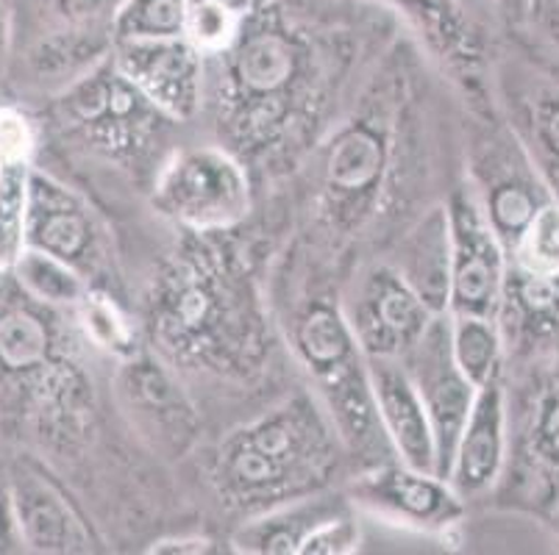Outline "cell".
<instances>
[{"mask_svg":"<svg viewBox=\"0 0 559 555\" xmlns=\"http://www.w3.org/2000/svg\"><path fill=\"white\" fill-rule=\"evenodd\" d=\"M399 3L420 14L424 25L431 31V37L443 39L445 48H454L465 37L462 34V17L451 0H399Z\"/></svg>","mask_w":559,"mask_h":555,"instance_id":"cell-32","label":"cell"},{"mask_svg":"<svg viewBox=\"0 0 559 555\" xmlns=\"http://www.w3.org/2000/svg\"><path fill=\"white\" fill-rule=\"evenodd\" d=\"M557 3H559V0H557Z\"/></svg>","mask_w":559,"mask_h":555,"instance_id":"cell-39","label":"cell"},{"mask_svg":"<svg viewBox=\"0 0 559 555\" xmlns=\"http://www.w3.org/2000/svg\"><path fill=\"white\" fill-rule=\"evenodd\" d=\"M451 319V353L476 389L501 378L504 361V334L496 317L476 314H449Z\"/></svg>","mask_w":559,"mask_h":555,"instance_id":"cell-21","label":"cell"},{"mask_svg":"<svg viewBox=\"0 0 559 555\" xmlns=\"http://www.w3.org/2000/svg\"><path fill=\"white\" fill-rule=\"evenodd\" d=\"M384 165H388L384 136L368 122H357L337 134L329 147L326 192L334 203L354 206L379 186Z\"/></svg>","mask_w":559,"mask_h":555,"instance_id":"cell-18","label":"cell"},{"mask_svg":"<svg viewBox=\"0 0 559 555\" xmlns=\"http://www.w3.org/2000/svg\"><path fill=\"white\" fill-rule=\"evenodd\" d=\"M17 526H14L12 503H9V488H0V550H12L17 544Z\"/></svg>","mask_w":559,"mask_h":555,"instance_id":"cell-35","label":"cell"},{"mask_svg":"<svg viewBox=\"0 0 559 555\" xmlns=\"http://www.w3.org/2000/svg\"><path fill=\"white\" fill-rule=\"evenodd\" d=\"M25 248L70 264L84 278L104 264V233L93 208L64 183L34 167L25 203Z\"/></svg>","mask_w":559,"mask_h":555,"instance_id":"cell-5","label":"cell"},{"mask_svg":"<svg viewBox=\"0 0 559 555\" xmlns=\"http://www.w3.org/2000/svg\"><path fill=\"white\" fill-rule=\"evenodd\" d=\"M34 150V129L12 106H0V165L28 161Z\"/></svg>","mask_w":559,"mask_h":555,"instance_id":"cell-33","label":"cell"},{"mask_svg":"<svg viewBox=\"0 0 559 555\" xmlns=\"http://www.w3.org/2000/svg\"><path fill=\"white\" fill-rule=\"evenodd\" d=\"M50 305L23 289H0V384L14 389H56L68 381Z\"/></svg>","mask_w":559,"mask_h":555,"instance_id":"cell-8","label":"cell"},{"mask_svg":"<svg viewBox=\"0 0 559 555\" xmlns=\"http://www.w3.org/2000/svg\"><path fill=\"white\" fill-rule=\"evenodd\" d=\"M28 161L0 165V273H9L25 251V203H28Z\"/></svg>","mask_w":559,"mask_h":555,"instance_id":"cell-26","label":"cell"},{"mask_svg":"<svg viewBox=\"0 0 559 555\" xmlns=\"http://www.w3.org/2000/svg\"><path fill=\"white\" fill-rule=\"evenodd\" d=\"M111 61L159 114L190 120L201 106L203 53L187 37L117 39Z\"/></svg>","mask_w":559,"mask_h":555,"instance_id":"cell-6","label":"cell"},{"mask_svg":"<svg viewBox=\"0 0 559 555\" xmlns=\"http://www.w3.org/2000/svg\"><path fill=\"white\" fill-rule=\"evenodd\" d=\"M528 456L559 478V381L540 395L528 422Z\"/></svg>","mask_w":559,"mask_h":555,"instance_id":"cell-29","label":"cell"},{"mask_svg":"<svg viewBox=\"0 0 559 555\" xmlns=\"http://www.w3.org/2000/svg\"><path fill=\"white\" fill-rule=\"evenodd\" d=\"M81 323L86 325V334L93 336L100 348L117 350V353H129L131 350V330L117 314L109 298L104 294L86 292V298L79 303Z\"/></svg>","mask_w":559,"mask_h":555,"instance_id":"cell-30","label":"cell"},{"mask_svg":"<svg viewBox=\"0 0 559 555\" xmlns=\"http://www.w3.org/2000/svg\"><path fill=\"white\" fill-rule=\"evenodd\" d=\"M350 508L343 497H296L251 519L231 536L237 553L301 555L304 542L334 514Z\"/></svg>","mask_w":559,"mask_h":555,"instance_id":"cell-16","label":"cell"},{"mask_svg":"<svg viewBox=\"0 0 559 555\" xmlns=\"http://www.w3.org/2000/svg\"><path fill=\"white\" fill-rule=\"evenodd\" d=\"M282 0H251V7L253 12H264V9H271V7H278Z\"/></svg>","mask_w":559,"mask_h":555,"instance_id":"cell-37","label":"cell"},{"mask_svg":"<svg viewBox=\"0 0 559 555\" xmlns=\"http://www.w3.org/2000/svg\"><path fill=\"white\" fill-rule=\"evenodd\" d=\"M507 461V397L501 381L476 389L474 409L467 414L451 458L449 483L462 500L485 495L498 481Z\"/></svg>","mask_w":559,"mask_h":555,"instance_id":"cell-13","label":"cell"},{"mask_svg":"<svg viewBox=\"0 0 559 555\" xmlns=\"http://www.w3.org/2000/svg\"><path fill=\"white\" fill-rule=\"evenodd\" d=\"M337 439L323 411L296 397L223 442L215 483L237 506L271 508L296 500L337 467Z\"/></svg>","mask_w":559,"mask_h":555,"instance_id":"cell-1","label":"cell"},{"mask_svg":"<svg viewBox=\"0 0 559 555\" xmlns=\"http://www.w3.org/2000/svg\"><path fill=\"white\" fill-rule=\"evenodd\" d=\"M296 348L312 375L362 355L345 312L332 303H314L301 314L296 323Z\"/></svg>","mask_w":559,"mask_h":555,"instance_id":"cell-20","label":"cell"},{"mask_svg":"<svg viewBox=\"0 0 559 555\" xmlns=\"http://www.w3.org/2000/svg\"><path fill=\"white\" fill-rule=\"evenodd\" d=\"M451 226V298L449 314L498 317L507 281V251L487 222L479 201L467 190L449 206Z\"/></svg>","mask_w":559,"mask_h":555,"instance_id":"cell-4","label":"cell"},{"mask_svg":"<svg viewBox=\"0 0 559 555\" xmlns=\"http://www.w3.org/2000/svg\"><path fill=\"white\" fill-rule=\"evenodd\" d=\"M548 201L551 195H548L546 181L532 167V161L518 165V161L504 159L501 170H492L479 206L496 237L504 244V251H512L528 220Z\"/></svg>","mask_w":559,"mask_h":555,"instance_id":"cell-17","label":"cell"},{"mask_svg":"<svg viewBox=\"0 0 559 555\" xmlns=\"http://www.w3.org/2000/svg\"><path fill=\"white\" fill-rule=\"evenodd\" d=\"M431 317L435 314L406 287L395 267L370 269L345 314L362 353L390 359H404Z\"/></svg>","mask_w":559,"mask_h":555,"instance_id":"cell-10","label":"cell"},{"mask_svg":"<svg viewBox=\"0 0 559 555\" xmlns=\"http://www.w3.org/2000/svg\"><path fill=\"white\" fill-rule=\"evenodd\" d=\"M395 273L418 294L431 314L449 312L451 226L449 208L435 206L401 242Z\"/></svg>","mask_w":559,"mask_h":555,"instance_id":"cell-15","label":"cell"},{"mask_svg":"<svg viewBox=\"0 0 559 555\" xmlns=\"http://www.w3.org/2000/svg\"><path fill=\"white\" fill-rule=\"evenodd\" d=\"M187 0H129L115 23L117 39L185 37Z\"/></svg>","mask_w":559,"mask_h":555,"instance_id":"cell-27","label":"cell"},{"mask_svg":"<svg viewBox=\"0 0 559 555\" xmlns=\"http://www.w3.org/2000/svg\"><path fill=\"white\" fill-rule=\"evenodd\" d=\"M526 147L548 190L559 201V86L537 92L526 106Z\"/></svg>","mask_w":559,"mask_h":555,"instance_id":"cell-25","label":"cell"},{"mask_svg":"<svg viewBox=\"0 0 559 555\" xmlns=\"http://www.w3.org/2000/svg\"><path fill=\"white\" fill-rule=\"evenodd\" d=\"M515 267L528 273H559V201L551 197L537 208V214L528 220L523 233L518 237Z\"/></svg>","mask_w":559,"mask_h":555,"instance_id":"cell-28","label":"cell"},{"mask_svg":"<svg viewBox=\"0 0 559 555\" xmlns=\"http://www.w3.org/2000/svg\"><path fill=\"white\" fill-rule=\"evenodd\" d=\"M7 488L20 544L34 553H93L95 536L90 526L37 461L17 458Z\"/></svg>","mask_w":559,"mask_h":555,"instance_id":"cell-7","label":"cell"},{"mask_svg":"<svg viewBox=\"0 0 559 555\" xmlns=\"http://www.w3.org/2000/svg\"><path fill=\"white\" fill-rule=\"evenodd\" d=\"M14 283L37 303L50 309H79L81 300L90 292V283L81 273H75L70 264L48 256V253L25 248L14 267Z\"/></svg>","mask_w":559,"mask_h":555,"instance_id":"cell-23","label":"cell"},{"mask_svg":"<svg viewBox=\"0 0 559 555\" xmlns=\"http://www.w3.org/2000/svg\"><path fill=\"white\" fill-rule=\"evenodd\" d=\"M546 31H548V37H551V43L559 48V3L557 0H548Z\"/></svg>","mask_w":559,"mask_h":555,"instance_id":"cell-36","label":"cell"},{"mask_svg":"<svg viewBox=\"0 0 559 555\" xmlns=\"http://www.w3.org/2000/svg\"><path fill=\"white\" fill-rule=\"evenodd\" d=\"M120 386H123V395L129 397L131 409L140 411L142 417H148L159 427L179 425L181 431H187L192 420L190 406L179 386L173 384L170 375L156 361L131 359L123 366Z\"/></svg>","mask_w":559,"mask_h":555,"instance_id":"cell-22","label":"cell"},{"mask_svg":"<svg viewBox=\"0 0 559 555\" xmlns=\"http://www.w3.org/2000/svg\"><path fill=\"white\" fill-rule=\"evenodd\" d=\"M554 526H557V531H559V508H557V514H554Z\"/></svg>","mask_w":559,"mask_h":555,"instance_id":"cell-38","label":"cell"},{"mask_svg":"<svg viewBox=\"0 0 559 555\" xmlns=\"http://www.w3.org/2000/svg\"><path fill=\"white\" fill-rule=\"evenodd\" d=\"M253 14L251 0H187L185 37L203 56H221Z\"/></svg>","mask_w":559,"mask_h":555,"instance_id":"cell-24","label":"cell"},{"mask_svg":"<svg viewBox=\"0 0 559 555\" xmlns=\"http://www.w3.org/2000/svg\"><path fill=\"white\" fill-rule=\"evenodd\" d=\"M231 73L248 98L273 100L289 86L301 68V43L282 25L253 12L231 48Z\"/></svg>","mask_w":559,"mask_h":555,"instance_id":"cell-14","label":"cell"},{"mask_svg":"<svg viewBox=\"0 0 559 555\" xmlns=\"http://www.w3.org/2000/svg\"><path fill=\"white\" fill-rule=\"evenodd\" d=\"M354 497L395 522L424 531H445L465 517L462 497L449 481L406 464H381L359 475Z\"/></svg>","mask_w":559,"mask_h":555,"instance_id":"cell-11","label":"cell"},{"mask_svg":"<svg viewBox=\"0 0 559 555\" xmlns=\"http://www.w3.org/2000/svg\"><path fill=\"white\" fill-rule=\"evenodd\" d=\"M498 314L507 319V328L501 330H510L523 342L543 345L559 339V273L507 269Z\"/></svg>","mask_w":559,"mask_h":555,"instance_id":"cell-19","label":"cell"},{"mask_svg":"<svg viewBox=\"0 0 559 555\" xmlns=\"http://www.w3.org/2000/svg\"><path fill=\"white\" fill-rule=\"evenodd\" d=\"M248 178L242 167L217 147L176 153L156 181L154 206L170 220L210 233L231 228L248 214Z\"/></svg>","mask_w":559,"mask_h":555,"instance_id":"cell-2","label":"cell"},{"mask_svg":"<svg viewBox=\"0 0 559 555\" xmlns=\"http://www.w3.org/2000/svg\"><path fill=\"white\" fill-rule=\"evenodd\" d=\"M129 0H28L48 34L37 39L32 64L39 75L93 64L115 48V23Z\"/></svg>","mask_w":559,"mask_h":555,"instance_id":"cell-9","label":"cell"},{"mask_svg":"<svg viewBox=\"0 0 559 555\" xmlns=\"http://www.w3.org/2000/svg\"><path fill=\"white\" fill-rule=\"evenodd\" d=\"M376 414L401 464L437 475V450L424 400L401 359L365 355Z\"/></svg>","mask_w":559,"mask_h":555,"instance_id":"cell-12","label":"cell"},{"mask_svg":"<svg viewBox=\"0 0 559 555\" xmlns=\"http://www.w3.org/2000/svg\"><path fill=\"white\" fill-rule=\"evenodd\" d=\"M359 542H362V533H359L357 519H354L350 508H345V511L326 519V522L304 542L301 555H350L357 553Z\"/></svg>","mask_w":559,"mask_h":555,"instance_id":"cell-31","label":"cell"},{"mask_svg":"<svg viewBox=\"0 0 559 555\" xmlns=\"http://www.w3.org/2000/svg\"><path fill=\"white\" fill-rule=\"evenodd\" d=\"M406 373L424 400L426 417H429L431 436L437 450V478L449 481L451 458H454L456 442L467 414L474 409L476 386L462 375L451 353V319L449 312L435 314L418 342L406 350Z\"/></svg>","mask_w":559,"mask_h":555,"instance_id":"cell-3","label":"cell"},{"mask_svg":"<svg viewBox=\"0 0 559 555\" xmlns=\"http://www.w3.org/2000/svg\"><path fill=\"white\" fill-rule=\"evenodd\" d=\"M151 555H203L215 553V542L206 536H173L159 539L148 547Z\"/></svg>","mask_w":559,"mask_h":555,"instance_id":"cell-34","label":"cell"}]
</instances>
